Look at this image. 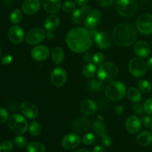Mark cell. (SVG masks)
Listing matches in <instances>:
<instances>
[{
  "label": "cell",
  "mask_w": 152,
  "mask_h": 152,
  "mask_svg": "<svg viewBox=\"0 0 152 152\" xmlns=\"http://www.w3.org/2000/svg\"><path fill=\"white\" fill-rule=\"evenodd\" d=\"M68 47L74 53L86 52L92 45V35L90 31L82 27L69 31L65 38Z\"/></svg>",
  "instance_id": "1"
},
{
  "label": "cell",
  "mask_w": 152,
  "mask_h": 152,
  "mask_svg": "<svg viewBox=\"0 0 152 152\" xmlns=\"http://www.w3.org/2000/svg\"><path fill=\"white\" fill-rule=\"evenodd\" d=\"M112 37L117 45L129 47L136 40V30L129 23L119 24L113 30Z\"/></svg>",
  "instance_id": "2"
},
{
  "label": "cell",
  "mask_w": 152,
  "mask_h": 152,
  "mask_svg": "<svg viewBox=\"0 0 152 152\" xmlns=\"http://www.w3.org/2000/svg\"><path fill=\"white\" fill-rule=\"evenodd\" d=\"M105 95L109 99L121 100L126 94V86L120 81L110 82L105 87Z\"/></svg>",
  "instance_id": "3"
},
{
  "label": "cell",
  "mask_w": 152,
  "mask_h": 152,
  "mask_svg": "<svg viewBox=\"0 0 152 152\" xmlns=\"http://www.w3.org/2000/svg\"><path fill=\"white\" fill-rule=\"evenodd\" d=\"M118 68L112 62H105L99 66L97 71L98 79L102 82H111L117 77Z\"/></svg>",
  "instance_id": "4"
},
{
  "label": "cell",
  "mask_w": 152,
  "mask_h": 152,
  "mask_svg": "<svg viewBox=\"0 0 152 152\" xmlns=\"http://www.w3.org/2000/svg\"><path fill=\"white\" fill-rule=\"evenodd\" d=\"M138 2L137 0H117L116 10L121 16L131 17L137 11Z\"/></svg>",
  "instance_id": "5"
},
{
  "label": "cell",
  "mask_w": 152,
  "mask_h": 152,
  "mask_svg": "<svg viewBox=\"0 0 152 152\" xmlns=\"http://www.w3.org/2000/svg\"><path fill=\"white\" fill-rule=\"evenodd\" d=\"M8 126L12 132L17 135H22L27 132L28 123L23 116L19 114H12L8 119Z\"/></svg>",
  "instance_id": "6"
},
{
  "label": "cell",
  "mask_w": 152,
  "mask_h": 152,
  "mask_svg": "<svg viewBox=\"0 0 152 152\" xmlns=\"http://www.w3.org/2000/svg\"><path fill=\"white\" fill-rule=\"evenodd\" d=\"M129 69L133 77L139 78L145 75L147 69V64L142 58H133L130 61Z\"/></svg>",
  "instance_id": "7"
},
{
  "label": "cell",
  "mask_w": 152,
  "mask_h": 152,
  "mask_svg": "<svg viewBox=\"0 0 152 152\" xmlns=\"http://www.w3.org/2000/svg\"><path fill=\"white\" fill-rule=\"evenodd\" d=\"M137 29L143 35L152 34V15L144 13L137 19L136 22Z\"/></svg>",
  "instance_id": "8"
},
{
  "label": "cell",
  "mask_w": 152,
  "mask_h": 152,
  "mask_svg": "<svg viewBox=\"0 0 152 152\" xmlns=\"http://www.w3.org/2000/svg\"><path fill=\"white\" fill-rule=\"evenodd\" d=\"M45 36L46 33L42 28H33L27 34L25 37V41L28 45H35L42 42L45 38Z\"/></svg>",
  "instance_id": "9"
},
{
  "label": "cell",
  "mask_w": 152,
  "mask_h": 152,
  "mask_svg": "<svg viewBox=\"0 0 152 152\" xmlns=\"http://www.w3.org/2000/svg\"><path fill=\"white\" fill-rule=\"evenodd\" d=\"M50 80L56 87H62L66 83V71L61 67L55 68L50 74Z\"/></svg>",
  "instance_id": "10"
},
{
  "label": "cell",
  "mask_w": 152,
  "mask_h": 152,
  "mask_svg": "<svg viewBox=\"0 0 152 152\" xmlns=\"http://www.w3.org/2000/svg\"><path fill=\"white\" fill-rule=\"evenodd\" d=\"M20 110L24 117H27L30 120L35 119L39 113L38 108L36 106L35 104L29 102V101L22 102L20 105Z\"/></svg>",
  "instance_id": "11"
},
{
  "label": "cell",
  "mask_w": 152,
  "mask_h": 152,
  "mask_svg": "<svg viewBox=\"0 0 152 152\" xmlns=\"http://www.w3.org/2000/svg\"><path fill=\"white\" fill-rule=\"evenodd\" d=\"M7 36L10 42L15 44H19L23 42L25 38V33L20 26L13 25L9 28L7 31Z\"/></svg>",
  "instance_id": "12"
},
{
  "label": "cell",
  "mask_w": 152,
  "mask_h": 152,
  "mask_svg": "<svg viewBox=\"0 0 152 152\" xmlns=\"http://www.w3.org/2000/svg\"><path fill=\"white\" fill-rule=\"evenodd\" d=\"M90 127V121L87 117H80L72 124L73 131L77 134H83L88 132Z\"/></svg>",
  "instance_id": "13"
},
{
  "label": "cell",
  "mask_w": 152,
  "mask_h": 152,
  "mask_svg": "<svg viewBox=\"0 0 152 152\" xmlns=\"http://www.w3.org/2000/svg\"><path fill=\"white\" fill-rule=\"evenodd\" d=\"M81 140L77 134H68L65 135L62 141V145L65 149L72 150L80 145Z\"/></svg>",
  "instance_id": "14"
},
{
  "label": "cell",
  "mask_w": 152,
  "mask_h": 152,
  "mask_svg": "<svg viewBox=\"0 0 152 152\" xmlns=\"http://www.w3.org/2000/svg\"><path fill=\"white\" fill-rule=\"evenodd\" d=\"M31 57L36 61L42 62L48 58L50 55V51L49 49L45 45H38L36 46L35 48L31 50Z\"/></svg>",
  "instance_id": "15"
},
{
  "label": "cell",
  "mask_w": 152,
  "mask_h": 152,
  "mask_svg": "<svg viewBox=\"0 0 152 152\" xmlns=\"http://www.w3.org/2000/svg\"><path fill=\"white\" fill-rule=\"evenodd\" d=\"M93 36L95 43L100 48L106 49L111 46V39L107 33L96 31Z\"/></svg>",
  "instance_id": "16"
},
{
  "label": "cell",
  "mask_w": 152,
  "mask_h": 152,
  "mask_svg": "<svg viewBox=\"0 0 152 152\" xmlns=\"http://www.w3.org/2000/svg\"><path fill=\"white\" fill-rule=\"evenodd\" d=\"M80 107L82 112L86 116H93L97 111L96 102L90 99H86L81 101Z\"/></svg>",
  "instance_id": "17"
},
{
  "label": "cell",
  "mask_w": 152,
  "mask_h": 152,
  "mask_svg": "<svg viewBox=\"0 0 152 152\" xmlns=\"http://www.w3.org/2000/svg\"><path fill=\"white\" fill-rule=\"evenodd\" d=\"M91 7L88 4L82 6L80 8L76 9L73 13L72 20L74 23L80 24L85 20L86 16L91 12Z\"/></svg>",
  "instance_id": "18"
},
{
  "label": "cell",
  "mask_w": 152,
  "mask_h": 152,
  "mask_svg": "<svg viewBox=\"0 0 152 152\" xmlns=\"http://www.w3.org/2000/svg\"><path fill=\"white\" fill-rule=\"evenodd\" d=\"M141 126H142L141 120L136 116H131L126 120V128L129 133L133 134L138 133L140 131Z\"/></svg>",
  "instance_id": "19"
},
{
  "label": "cell",
  "mask_w": 152,
  "mask_h": 152,
  "mask_svg": "<svg viewBox=\"0 0 152 152\" xmlns=\"http://www.w3.org/2000/svg\"><path fill=\"white\" fill-rule=\"evenodd\" d=\"M134 50L138 57L146 58L150 55L151 50L148 42L145 41H139L134 45Z\"/></svg>",
  "instance_id": "20"
},
{
  "label": "cell",
  "mask_w": 152,
  "mask_h": 152,
  "mask_svg": "<svg viewBox=\"0 0 152 152\" xmlns=\"http://www.w3.org/2000/svg\"><path fill=\"white\" fill-rule=\"evenodd\" d=\"M101 19V13L99 10H91L90 13L86 16L84 20L85 26L87 28L93 29L99 23V20Z\"/></svg>",
  "instance_id": "21"
},
{
  "label": "cell",
  "mask_w": 152,
  "mask_h": 152,
  "mask_svg": "<svg viewBox=\"0 0 152 152\" xmlns=\"http://www.w3.org/2000/svg\"><path fill=\"white\" fill-rule=\"evenodd\" d=\"M40 2L39 0H25L22 4V10L28 15H34L39 10Z\"/></svg>",
  "instance_id": "22"
},
{
  "label": "cell",
  "mask_w": 152,
  "mask_h": 152,
  "mask_svg": "<svg viewBox=\"0 0 152 152\" xmlns=\"http://www.w3.org/2000/svg\"><path fill=\"white\" fill-rule=\"evenodd\" d=\"M42 7L47 13L54 14L61 7V0H42Z\"/></svg>",
  "instance_id": "23"
},
{
  "label": "cell",
  "mask_w": 152,
  "mask_h": 152,
  "mask_svg": "<svg viewBox=\"0 0 152 152\" xmlns=\"http://www.w3.org/2000/svg\"><path fill=\"white\" fill-rule=\"evenodd\" d=\"M59 25V19L56 15L51 14L48 16L45 21V28L48 31H53Z\"/></svg>",
  "instance_id": "24"
},
{
  "label": "cell",
  "mask_w": 152,
  "mask_h": 152,
  "mask_svg": "<svg viewBox=\"0 0 152 152\" xmlns=\"http://www.w3.org/2000/svg\"><path fill=\"white\" fill-rule=\"evenodd\" d=\"M137 142L142 146H148L152 143V134L148 132H142L137 137Z\"/></svg>",
  "instance_id": "25"
},
{
  "label": "cell",
  "mask_w": 152,
  "mask_h": 152,
  "mask_svg": "<svg viewBox=\"0 0 152 152\" xmlns=\"http://www.w3.org/2000/svg\"><path fill=\"white\" fill-rule=\"evenodd\" d=\"M64 58H65V53L63 49L59 47L53 48L51 53V59L56 65H59L62 63L64 60Z\"/></svg>",
  "instance_id": "26"
},
{
  "label": "cell",
  "mask_w": 152,
  "mask_h": 152,
  "mask_svg": "<svg viewBox=\"0 0 152 152\" xmlns=\"http://www.w3.org/2000/svg\"><path fill=\"white\" fill-rule=\"evenodd\" d=\"M93 129L94 131L95 134L99 137H103L106 136L107 129L105 125L100 120H95L93 123Z\"/></svg>",
  "instance_id": "27"
},
{
  "label": "cell",
  "mask_w": 152,
  "mask_h": 152,
  "mask_svg": "<svg viewBox=\"0 0 152 152\" xmlns=\"http://www.w3.org/2000/svg\"><path fill=\"white\" fill-rule=\"evenodd\" d=\"M127 96L129 99L133 102H139L142 99V94L139 89L132 87L127 91Z\"/></svg>",
  "instance_id": "28"
},
{
  "label": "cell",
  "mask_w": 152,
  "mask_h": 152,
  "mask_svg": "<svg viewBox=\"0 0 152 152\" xmlns=\"http://www.w3.org/2000/svg\"><path fill=\"white\" fill-rule=\"evenodd\" d=\"M105 88V83L99 79H93L88 83V89L91 91H101Z\"/></svg>",
  "instance_id": "29"
},
{
  "label": "cell",
  "mask_w": 152,
  "mask_h": 152,
  "mask_svg": "<svg viewBox=\"0 0 152 152\" xmlns=\"http://www.w3.org/2000/svg\"><path fill=\"white\" fill-rule=\"evenodd\" d=\"M27 152H45L44 145L39 142H31L26 146Z\"/></svg>",
  "instance_id": "30"
},
{
  "label": "cell",
  "mask_w": 152,
  "mask_h": 152,
  "mask_svg": "<svg viewBox=\"0 0 152 152\" xmlns=\"http://www.w3.org/2000/svg\"><path fill=\"white\" fill-rule=\"evenodd\" d=\"M96 65L92 62H88L83 69V74L85 77L87 78H91L94 76L95 73H96Z\"/></svg>",
  "instance_id": "31"
},
{
  "label": "cell",
  "mask_w": 152,
  "mask_h": 152,
  "mask_svg": "<svg viewBox=\"0 0 152 152\" xmlns=\"http://www.w3.org/2000/svg\"><path fill=\"white\" fill-rule=\"evenodd\" d=\"M42 128L39 123L37 121H33L31 122V124L29 126V132L32 136L37 137L39 136L41 133Z\"/></svg>",
  "instance_id": "32"
},
{
  "label": "cell",
  "mask_w": 152,
  "mask_h": 152,
  "mask_svg": "<svg viewBox=\"0 0 152 152\" xmlns=\"http://www.w3.org/2000/svg\"><path fill=\"white\" fill-rule=\"evenodd\" d=\"M138 86H139L140 90L145 94L150 93L152 90L151 84L148 81V80H140L139 83H138Z\"/></svg>",
  "instance_id": "33"
},
{
  "label": "cell",
  "mask_w": 152,
  "mask_h": 152,
  "mask_svg": "<svg viewBox=\"0 0 152 152\" xmlns=\"http://www.w3.org/2000/svg\"><path fill=\"white\" fill-rule=\"evenodd\" d=\"M10 20L13 24H18L22 20V13L19 9L13 10L10 16Z\"/></svg>",
  "instance_id": "34"
},
{
  "label": "cell",
  "mask_w": 152,
  "mask_h": 152,
  "mask_svg": "<svg viewBox=\"0 0 152 152\" xmlns=\"http://www.w3.org/2000/svg\"><path fill=\"white\" fill-rule=\"evenodd\" d=\"M76 4H76L75 1L68 0L62 4V10L67 13H74V10H76Z\"/></svg>",
  "instance_id": "35"
},
{
  "label": "cell",
  "mask_w": 152,
  "mask_h": 152,
  "mask_svg": "<svg viewBox=\"0 0 152 152\" xmlns=\"http://www.w3.org/2000/svg\"><path fill=\"white\" fill-rule=\"evenodd\" d=\"M13 142H14V145H16L17 148H25V147H26L27 145H28V141H27L26 138H25V137L20 136V135L16 136V137L14 138Z\"/></svg>",
  "instance_id": "36"
},
{
  "label": "cell",
  "mask_w": 152,
  "mask_h": 152,
  "mask_svg": "<svg viewBox=\"0 0 152 152\" xmlns=\"http://www.w3.org/2000/svg\"><path fill=\"white\" fill-rule=\"evenodd\" d=\"M105 55L102 53H100V52L96 53L92 57V61L96 65H101L102 64H103L104 62H105Z\"/></svg>",
  "instance_id": "37"
},
{
  "label": "cell",
  "mask_w": 152,
  "mask_h": 152,
  "mask_svg": "<svg viewBox=\"0 0 152 152\" xmlns=\"http://www.w3.org/2000/svg\"><path fill=\"white\" fill-rule=\"evenodd\" d=\"M96 140V137L92 133H87L83 136L82 142L86 145H92Z\"/></svg>",
  "instance_id": "38"
},
{
  "label": "cell",
  "mask_w": 152,
  "mask_h": 152,
  "mask_svg": "<svg viewBox=\"0 0 152 152\" xmlns=\"http://www.w3.org/2000/svg\"><path fill=\"white\" fill-rule=\"evenodd\" d=\"M1 148L4 151H10L13 149V144L10 140H6L1 143Z\"/></svg>",
  "instance_id": "39"
},
{
  "label": "cell",
  "mask_w": 152,
  "mask_h": 152,
  "mask_svg": "<svg viewBox=\"0 0 152 152\" xmlns=\"http://www.w3.org/2000/svg\"><path fill=\"white\" fill-rule=\"evenodd\" d=\"M9 118V114L4 108H0V124L5 123Z\"/></svg>",
  "instance_id": "40"
},
{
  "label": "cell",
  "mask_w": 152,
  "mask_h": 152,
  "mask_svg": "<svg viewBox=\"0 0 152 152\" xmlns=\"http://www.w3.org/2000/svg\"><path fill=\"white\" fill-rule=\"evenodd\" d=\"M143 109L146 114L152 115V98L145 101L143 105Z\"/></svg>",
  "instance_id": "41"
},
{
  "label": "cell",
  "mask_w": 152,
  "mask_h": 152,
  "mask_svg": "<svg viewBox=\"0 0 152 152\" xmlns=\"http://www.w3.org/2000/svg\"><path fill=\"white\" fill-rule=\"evenodd\" d=\"M96 4L102 7H108L112 5L114 0H96Z\"/></svg>",
  "instance_id": "42"
},
{
  "label": "cell",
  "mask_w": 152,
  "mask_h": 152,
  "mask_svg": "<svg viewBox=\"0 0 152 152\" xmlns=\"http://www.w3.org/2000/svg\"><path fill=\"white\" fill-rule=\"evenodd\" d=\"M142 123L147 129H152V117L150 116H144L142 119Z\"/></svg>",
  "instance_id": "43"
},
{
  "label": "cell",
  "mask_w": 152,
  "mask_h": 152,
  "mask_svg": "<svg viewBox=\"0 0 152 152\" xmlns=\"http://www.w3.org/2000/svg\"><path fill=\"white\" fill-rule=\"evenodd\" d=\"M132 109H133L134 112L136 114H137V115H142L144 111L143 107H142L140 104H138L137 102H135V103L132 105Z\"/></svg>",
  "instance_id": "44"
},
{
  "label": "cell",
  "mask_w": 152,
  "mask_h": 152,
  "mask_svg": "<svg viewBox=\"0 0 152 152\" xmlns=\"http://www.w3.org/2000/svg\"><path fill=\"white\" fill-rule=\"evenodd\" d=\"M12 61H13V57L11 55H6L1 59V63L4 65H9L10 63H11Z\"/></svg>",
  "instance_id": "45"
},
{
  "label": "cell",
  "mask_w": 152,
  "mask_h": 152,
  "mask_svg": "<svg viewBox=\"0 0 152 152\" xmlns=\"http://www.w3.org/2000/svg\"><path fill=\"white\" fill-rule=\"evenodd\" d=\"M101 139H102V144H103L104 145H105V146L108 147L112 144V139H111L109 136H108V135L103 137H102Z\"/></svg>",
  "instance_id": "46"
},
{
  "label": "cell",
  "mask_w": 152,
  "mask_h": 152,
  "mask_svg": "<svg viewBox=\"0 0 152 152\" xmlns=\"http://www.w3.org/2000/svg\"><path fill=\"white\" fill-rule=\"evenodd\" d=\"M123 111H124V108H123V105H117L114 108V111H115V113L117 115H122L123 113Z\"/></svg>",
  "instance_id": "47"
},
{
  "label": "cell",
  "mask_w": 152,
  "mask_h": 152,
  "mask_svg": "<svg viewBox=\"0 0 152 152\" xmlns=\"http://www.w3.org/2000/svg\"><path fill=\"white\" fill-rule=\"evenodd\" d=\"M74 1L76 2V4H77L78 6H82L85 5V4H87V3L88 2L89 0H74Z\"/></svg>",
  "instance_id": "48"
},
{
  "label": "cell",
  "mask_w": 152,
  "mask_h": 152,
  "mask_svg": "<svg viewBox=\"0 0 152 152\" xmlns=\"http://www.w3.org/2000/svg\"><path fill=\"white\" fill-rule=\"evenodd\" d=\"M93 152H105V148L101 145H96L93 149Z\"/></svg>",
  "instance_id": "49"
},
{
  "label": "cell",
  "mask_w": 152,
  "mask_h": 152,
  "mask_svg": "<svg viewBox=\"0 0 152 152\" xmlns=\"http://www.w3.org/2000/svg\"><path fill=\"white\" fill-rule=\"evenodd\" d=\"M147 66H148V68H149L150 70L152 71V57L150 58L148 60V62H147Z\"/></svg>",
  "instance_id": "50"
},
{
  "label": "cell",
  "mask_w": 152,
  "mask_h": 152,
  "mask_svg": "<svg viewBox=\"0 0 152 152\" xmlns=\"http://www.w3.org/2000/svg\"><path fill=\"white\" fill-rule=\"evenodd\" d=\"M75 152H90V151L87 149H79L77 150V151H76Z\"/></svg>",
  "instance_id": "51"
},
{
  "label": "cell",
  "mask_w": 152,
  "mask_h": 152,
  "mask_svg": "<svg viewBox=\"0 0 152 152\" xmlns=\"http://www.w3.org/2000/svg\"><path fill=\"white\" fill-rule=\"evenodd\" d=\"M1 47H0V55H1Z\"/></svg>",
  "instance_id": "52"
},
{
  "label": "cell",
  "mask_w": 152,
  "mask_h": 152,
  "mask_svg": "<svg viewBox=\"0 0 152 152\" xmlns=\"http://www.w3.org/2000/svg\"><path fill=\"white\" fill-rule=\"evenodd\" d=\"M1 145H0V151H1Z\"/></svg>",
  "instance_id": "53"
},
{
  "label": "cell",
  "mask_w": 152,
  "mask_h": 152,
  "mask_svg": "<svg viewBox=\"0 0 152 152\" xmlns=\"http://www.w3.org/2000/svg\"><path fill=\"white\" fill-rule=\"evenodd\" d=\"M151 132H152V129H151Z\"/></svg>",
  "instance_id": "54"
}]
</instances>
